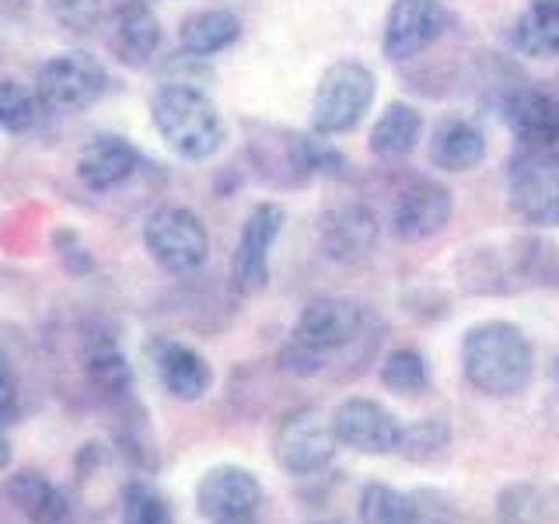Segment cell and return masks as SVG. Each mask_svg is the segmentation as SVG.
<instances>
[{
	"label": "cell",
	"instance_id": "obj_1",
	"mask_svg": "<svg viewBox=\"0 0 559 524\" xmlns=\"http://www.w3.org/2000/svg\"><path fill=\"white\" fill-rule=\"evenodd\" d=\"M465 381L483 395H518L535 374V354L528 336L511 322H476L462 340Z\"/></svg>",
	"mask_w": 559,
	"mask_h": 524
},
{
	"label": "cell",
	"instance_id": "obj_2",
	"mask_svg": "<svg viewBox=\"0 0 559 524\" xmlns=\"http://www.w3.org/2000/svg\"><path fill=\"white\" fill-rule=\"evenodd\" d=\"M151 119L165 144L186 162H206L224 144V119L217 105L192 84H165L151 98Z\"/></svg>",
	"mask_w": 559,
	"mask_h": 524
},
{
	"label": "cell",
	"instance_id": "obj_3",
	"mask_svg": "<svg viewBox=\"0 0 559 524\" xmlns=\"http://www.w3.org/2000/svg\"><path fill=\"white\" fill-rule=\"evenodd\" d=\"M374 102V74L357 60L332 63L311 98V130L319 136L349 133Z\"/></svg>",
	"mask_w": 559,
	"mask_h": 524
},
{
	"label": "cell",
	"instance_id": "obj_4",
	"mask_svg": "<svg viewBox=\"0 0 559 524\" xmlns=\"http://www.w3.org/2000/svg\"><path fill=\"white\" fill-rule=\"evenodd\" d=\"M144 245L165 273H197L210 255L203 221L186 206H157L144 224Z\"/></svg>",
	"mask_w": 559,
	"mask_h": 524
},
{
	"label": "cell",
	"instance_id": "obj_5",
	"mask_svg": "<svg viewBox=\"0 0 559 524\" xmlns=\"http://www.w3.org/2000/svg\"><path fill=\"white\" fill-rule=\"evenodd\" d=\"M105 87H109L105 67L92 52L81 49H70L46 60L39 78H35V95L52 112H81L105 95Z\"/></svg>",
	"mask_w": 559,
	"mask_h": 524
},
{
	"label": "cell",
	"instance_id": "obj_6",
	"mask_svg": "<svg viewBox=\"0 0 559 524\" xmlns=\"http://www.w3.org/2000/svg\"><path fill=\"white\" fill-rule=\"evenodd\" d=\"M511 203L518 214L538 227H559V151L521 147L507 168Z\"/></svg>",
	"mask_w": 559,
	"mask_h": 524
},
{
	"label": "cell",
	"instance_id": "obj_7",
	"mask_svg": "<svg viewBox=\"0 0 559 524\" xmlns=\"http://www.w3.org/2000/svg\"><path fill=\"white\" fill-rule=\"evenodd\" d=\"M262 500V483L241 465H214L197 483V511L206 524H255Z\"/></svg>",
	"mask_w": 559,
	"mask_h": 524
},
{
	"label": "cell",
	"instance_id": "obj_8",
	"mask_svg": "<svg viewBox=\"0 0 559 524\" xmlns=\"http://www.w3.org/2000/svg\"><path fill=\"white\" fill-rule=\"evenodd\" d=\"M336 448L340 441L332 433V424L314 409L290 413L276 430V462L297 479L319 476L322 468H329L336 458Z\"/></svg>",
	"mask_w": 559,
	"mask_h": 524
},
{
	"label": "cell",
	"instance_id": "obj_9",
	"mask_svg": "<svg viewBox=\"0 0 559 524\" xmlns=\"http://www.w3.org/2000/svg\"><path fill=\"white\" fill-rule=\"evenodd\" d=\"M332 433H336L340 448H349L357 454H395L402 448V427L399 419L374 398H346L329 416Z\"/></svg>",
	"mask_w": 559,
	"mask_h": 524
},
{
	"label": "cell",
	"instance_id": "obj_10",
	"mask_svg": "<svg viewBox=\"0 0 559 524\" xmlns=\"http://www.w3.org/2000/svg\"><path fill=\"white\" fill-rule=\"evenodd\" d=\"M284 231V206L276 203H259L252 214L245 217L238 249H235V290L238 294H255L266 287L270 279V255L273 245Z\"/></svg>",
	"mask_w": 559,
	"mask_h": 524
},
{
	"label": "cell",
	"instance_id": "obj_11",
	"mask_svg": "<svg viewBox=\"0 0 559 524\" xmlns=\"http://www.w3.org/2000/svg\"><path fill=\"white\" fill-rule=\"evenodd\" d=\"M448 22L451 17L437 0H395L384 17L381 52L389 60H409L441 39Z\"/></svg>",
	"mask_w": 559,
	"mask_h": 524
},
{
	"label": "cell",
	"instance_id": "obj_12",
	"mask_svg": "<svg viewBox=\"0 0 559 524\" xmlns=\"http://www.w3.org/2000/svg\"><path fill=\"white\" fill-rule=\"evenodd\" d=\"M451 192L433 179H413L392 206V231L402 241H427L451 221Z\"/></svg>",
	"mask_w": 559,
	"mask_h": 524
},
{
	"label": "cell",
	"instance_id": "obj_13",
	"mask_svg": "<svg viewBox=\"0 0 559 524\" xmlns=\"http://www.w3.org/2000/svg\"><path fill=\"white\" fill-rule=\"evenodd\" d=\"M360 332V308L349 297H314L294 325V343L329 357L332 349H343Z\"/></svg>",
	"mask_w": 559,
	"mask_h": 524
},
{
	"label": "cell",
	"instance_id": "obj_14",
	"mask_svg": "<svg viewBox=\"0 0 559 524\" xmlns=\"http://www.w3.org/2000/svg\"><path fill=\"white\" fill-rule=\"evenodd\" d=\"M503 119L521 147L559 151V102L535 87H521L503 105Z\"/></svg>",
	"mask_w": 559,
	"mask_h": 524
},
{
	"label": "cell",
	"instance_id": "obj_15",
	"mask_svg": "<svg viewBox=\"0 0 559 524\" xmlns=\"http://www.w3.org/2000/svg\"><path fill=\"white\" fill-rule=\"evenodd\" d=\"M151 360H154V371H157V381H162V389L179 402H197L210 392V384H214L210 364L197 354V349H189L186 343L154 340Z\"/></svg>",
	"mask_w": 559,
	"mask_h": 524
},
{
	"label": "cell",
	"instance_id": "obj_16",
	"mask_svg": "<svg viewBox=\"0 0 559 524\" xmlns=\"http://www.w3.org/2000/svg\"><path fill=\"white\" fill-rule=\"evenodd\" d=\"M136 168H140V151L119 133L92 136L78 157V179L95 192L116 189L119 182H127Z\"/></svg>",
	"mask_w": 559,
	"mask_h": 524
},
{
	"label": "cell",
	"instance_id": "obj_17",
	"mask_svg": "<svg viewBox=\"0 0 559 524\" xmlns=\"http://www.w3.org/2000/svg\"><path fill=\"white\" fill-rule=\"evenodd\" d=\"M112 49L122 63L144 67L162 49V22L144 0H119L112 11Z\"/></svg>",
	"mask_w": 559,
	"mask_h": 524
},
{
	"label": "cell",
	"instance_id": "obj_18",
	"mask_svg": "<svg viewBox=\"0 0 559 524\" xmlns=\"http://www.w3.org/2000/svg\"><path fill=\"white\" fill-rule=\"evenodd\" d=\"M374 241H378V221L371 210L360 203L332 206L322 217V245L332 259H343V262L364 259L374 249Z\"/></svg>",
	"mask_w": 559,
	"mask_h": 524
},
{
	"label": "cell",
	"instance_id": "obj_19",
	"mask_svg": "<svg viewBox=\"0 0 559 524\" xmlns=\"http://www.w3.org/2000/svg\"><path fill=\"white\" fill-rule=\"evenodd\" d=\"M486 157V140L468 119H441L430 133V162L441 171H472Z\"/></svg>",
	"mask_w": 559,
	"mask_h": 524
},
{
	"label": "cell",
	"instance_id": "obj_20",
	"mask_svg": "<svg viewBox=\"0 0 559 524\" xmlns=\"http://www.w3.org/2000/svg\"><path fill=\"white\" fill-rule=\"evenodd\" d=\"M11 503L32 524H63L70 514V503L57 483H49L43 472H17L8 483Z\"/></svg>",
	"mask_w": 559,
	"mask_h": 524
},
{
	"label": "cell",
	"instance_id": "obj_21",
	"mask_svg": "<svg viewBox=\"0 0 559 524\" xmlns=\"http://www.w3.org/2000/svg\"><path fill=\"white\" fill-rule=\"evenodd\" d=\"M419 133H424V116L406 102H392L371 127L367 144H371V154H378L381 162H399V157H406L419 144Z\"/></svg>",
	"mask_w": 559,
	"mask_h": 524
},
{
	"label": "cell",
	"instance_id": "obj_22",
	"mask_svg": "<svg viewBox=\"0 0 559 524\" xmlns=\"http://www.w3.org/2000/svg\"><path fill=\"white\" fill-rule=\"evenodd\" d=\"M241 35V22L231 11H200L182 22L179 28V43L189 57H214V52L227 49Z\"/></svg>",
	"mask_w": 559,
	"mask_h": 524
},
{
	"label": "cell",
	"instance_id": "obj_23",
	"mask_svg": "<svg viewBox=\"0 0 559 524\" xmlns=\"http://www.w3.org/2000/svg\"><path fill=\"white\" fill-rule=\"evenodd\" d=\"M84 374L95 384L102 395H122L130 392L133 384V371L122 349L116 346V340L109 336H92L84 346Z\"/></svg>",
	"mask_w": 559,
	"mask_h": 524
},
{
	"label": "cell",
	"instance_id": "obj_24",
	"mask_svg": "<svg viewBox=\"0 0 559 524\" xmlns=\"http://www.w3.org/2000/svg\"><path fill=\"white\" fill-rule=\"evenodd\" d=\"M511 46L524 57L556 60L559 57V8L532 4L511 28Z\"/></svg>",
	"mask_w": 559,
	"mask_h": 524
},
{
	"label": "cell",
	"instance_id": "obj_25",
	"mask_svg": "<svg viewBox=\"0 0 559 524\" xmlns=\"http://www.w3.org/2000/svg\"><path fill=\"white\" fill-rule=\"evenodd\" d=\"M360 524H416L413 503L384 483H367L357 503Z\"/></svg>",
	"mask_w": 559,
	"mask_h": 524
},
{
	"label": "cell",
	"instance_id": "obj_26",
	"mask_svg": "<svg viewBox=\"0 0 559 524\" xmlns=\"http://www.w3.org/2000/svg\"><path fill=\"white\" fill-rule=\"evenodd\" d=\"M381 384L389 392L406 395V398L427 392V384H430L427 360L419 357L416 349H392L381 364Z\"/></svg>",
	"mask_w": 559,
	"mask_h": 524
},
{
	"label": "cell",
	"instance_id": "obj_27",
	"mask_svg": "<svg viewBox=\"0 0 559 524\" xmlns=\"http://www.w3.org/2000/svg\"><path fill=\"white\" fill-rule=\"evenodd\" d=\"M119 524H175L171 507L162 497V489L133 479L127 489H122V521Z\"/></svg>",
	"mask_w": 559,
	"mask_h": 524
},
{
	"label": "cell",
	"instance_id": "obj_28",
	"mask_svg": "<svg viewBox=\"0 0 559 524\" xmlns=\"http://www.w3.org/2000/svg\"><path fill=\"white\" fill-rule=\"evenodd\" d=\"M39 95H32L22 81L0 74V130H32L35 119H39Z\"/></svg>",
	"mask_w": 559,
	"mask_h": 524
},
{
	"label": "cell",
	"instance_id": "obj_29",
	"mask_svg": "<svg viewBox=\"0 0 559 524\" xmlns=\"http://www.w3.org/2000/svg\"><path fill=\"white\" fill-rule=\"evenodd\" d=\"M500 524H538L542 521V500L535 486H507L497 500Z\"/></svg>",
	"mask_w": 559,
	"mask_h": 524
},
{
	"label": "cell",
	"instance_id": "obj_30",
	"mask_svg": "<svg viewBox=\"0 0 559 524\" xmlns=\"http://www.w3.org/2000/svg\"><path fill=\"white\" fill-rule=\"evenodd\" d=\"M448 448V427L441 419H427V424H416L413 430H402V448L409 451L413 458H427V454Z\"/></svg>",
	"mask_w": 559,
	"mask_h": 524
},
{
	"label": "cell",
	"instance_id": "obj_31",
	"mask_svg": "<svg viewBox=\"0 0 559 524\" xmlns=\"http://www.w3.org/2000/svg\"><path fill=\"white\" fill-rule=\"evenodd\" d=\"M52 14H57L67 28L87 32L102 17V0H52Z\"/></svg>",
	"mask_w": 559,
	"mask_h": 524
},
{
	"label": "cell",
	"instance_id": "obj_32",
	"mask_svg": "<svg viewBox=\"0 0 559 524\" xmlns=\"http://www.w3.org/2000/svg\"><path fill=\"white\" fill-rule=\"evenodd\" d=\"M17 402H22V392H17V374L11 360L0 354V424H11L17 413Z\"/></svg>",
	"mask_w": 559,
	"mask_h": 524
},
{
	"label": "cell",
	"instance_id": "obj_33",
	"mask_svg": "<svg viewBox=\"0 0 559 524\" xmlns=\"http://www.w3.org/2000/svg\"><path fill=\"white\" fill-rule=\"evenodd\" d=\"M11 441H8V433H4V424H0V472H8L11 465Z\"/></svg>",
	"mask_w": 559,
	"mask_h": 524
},
{
	"label": "cell",
	"instance_id": "obj_34",
	"mask_svg": "<svg viewBox=\"0 0 559 524\" xmlns=\"http://www.w3.org/2000/svg\"><path fill=\"white\" fill-rule=\"evenodd\" d=\"M532 4H542V8H559V0H532Z\"/></svg>",
	"mask_w": 559,
	"mask_h": 524
},
{
	"label": "cell",
	"instance_id": "obj_35",
	"mask_svg": "<svg viewBox=\"0 0 559 524\" xmlns=\"http://www.w3.org/2000/svg\"><path fill=\"white\" fill-rule=\"evenodd\" d=\"M556 381H559V364H556Z\"/></svg>",
	"mask_w": 559,
	"mask_h": 524
}]
</instances>
